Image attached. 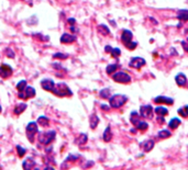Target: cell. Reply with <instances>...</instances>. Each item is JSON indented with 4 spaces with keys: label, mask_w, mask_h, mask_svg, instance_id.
<instances>
[{
    "label": "cell",
    "mask_w": 188,
    "mask_h": 170,
    "mask_svg": "<svg viewBox=\"0 0 188 170\" xmlns=\"http://www.w3.org/2000/svg\"><path fill=\"white\" fill-rule=\"evenodd\" d=\"M128 101V97L124 94H114V96L110 97L109 98V103L110 107L113 109H119L122 105H124Z\"/></svg>",
    "instance_id": "cell-1"
},
{
    "label": "cell",
    "mask_w": 188,
    "mask_h": 170,
    "mask_svg": "<svg viewBox=\"0 0 188 170\" xmlns=\"http://www.w3.org/2000/svg\"><path fill=\"white\" fill-rule=\"evenodd\" d=\"M52 92L58 97H70L73 94L70 88H68L65 83H62V82L55 83V87H54V89Z\"/></svg>",
    "instance_id": "cell-2"
},
{
    "label": "cell",
    "mask_w": 188,
    "mask_h": 170,
    "mask_svg": "<svg viewBox=\"0 0 188 170\" xmlns=\"http://www.w3.org/2000/svg\"><path fill=\"white\" fill-rule=\"evenodd\" d=\"M55 131H49V132H43V133H40L38 136V139L42 145H49L51 144L52 142L54 141L55 138Z\"/></svg>",
    "instance_id": "cell-3"
},
{
    "label": "cell",
    "mask_w": 188,
    "mask_h": 170,
    "mask_svg": "<svg viewBox=\"0 0 188 170\" xmlns=\"http://www.w3.org/2000/svg\"><path fill=\"white\" fill-rule=\"evenodd\" d=\"M112 79L119 83H129L131 81L130 75L124 72H116L114 74H112Z\"/></svg>",
    "instance_id": "cell-4"
},
{
    "label": "cell",
    "mask_w": 188,
    "mask_h": 170,
    "mask_svg": "<svg viewBox=\"0 0 188 170\" xmlns=\"http://www.w3.org/2000/svg\"><path fill=\"white\" fill-rule=\"evenodd\" d=\"M36 133H38V123H35V122H30L27 125V136L31 143L34 142V137H35Z\"/></svg>",
    "instance_id": "cell-5"
},
{
    "label": "cell",
    "mask_w": 188,
    "mask_h": 170,
    "mask_svg": "<svg viewBox=\"0 0 188 170\" xmlns=\"http://www.w3.org/2000/svg\"><path fill=\"white\" fill-rule=\"evenodd\" d=\"M153 113H154V110H153V108L150 104L142 105L140 108V115L142 118H144V119H152Z\"/></svg>",
    "instance_id": "cell-6"
},
{
    "label": "cell",
    "mask_w": 188,
    "mask_h": 170,
    "mask_svg": "<svg viewBox=\"0 0 188 170\" xmlns=\"http://www.w3.org/2000/svg\"><path fill=\"white\" fill-rule=\"evenodd\" d=\"M35 89L32 87H27L24 89V91L22 92H19V98L20 99H23V100H27V99H30V98H33L35 96Z\"/></svg>",
    "instance_id": "cell-7"
},
{
    "label": "cell",
    "mask_w": 188,
    "mask_h": 170,
    "mask_svg": "<svg viewBox=\"0 0 188 170\" xmlns=\"http://www.w3.org/2000/svg\"><path fill=\"white\" fill-rule=\"evenodd\" d=\"M146 64L145 59L142 58V57H133L132 59L130 61V67L132 68H135V69H140V68H142L144 65Z\"/></svg>",
    "instance_id": "cell-8"
},
{
    "label": "cell",
    "mask_w": 188,
    "mask_h": 170,
    "mask_svg": "<svg viewBox=\"0 0 188 170\" xmlns=\"http://www.w3.org/2000/svg\"><path fill=\"white\" fill-rule=\"evenodd\" d=\"M41 87L44 90H46V91L52 92L54 87H55V82H54L52 79H43V80L41 81Z\"/></svg>",
    "instance_id": "cell-9"
},
{
    "label": "cell",
    "mask_w": 188,
    "mask_h": 170,
    "mask_svg": "<svg viewBox=\"0 0 188 170\" xmlns=\"http://www.w3.org/2000/svg\"><path fill=\"white\" fill-rule=\"evenodd\" d=\"M12 74V68L10 67L9 65H6V64H3V65L0 66V77H3V78H8V77H10Z\"/></svg>",
    "instance_id": "cell-10"
},
{
    "label": "cell",
    "mask_w": 188,
    "mask_h": 170,
    "mask_svg": "<svg viewBox=\"0 0 188 170\" xmlns=\"http://www.w3.org/2000/svg\"><path fill=\"white\" fill-rule=\"evenodd\" d=\"M132 38H133L132 32L129 31V30H123L122 34H121V41L123 42V44L124 45L129 44L130 42H132Z\"/></svg>",
    "instance_id": "cell-11"
},
{
    "label": "cell",
    "mask_w": 188,
    "mask_h": 170,
    "mask_svg": "<svg viewBox=\"0 0 188 170\" xmlns=\"http://www.w3.org/2000/svg\"><path fill=\"white\" fill-rule=\"evenodd\" d=\"M154 102L155 103H162V104H168V105H172L174 103V100L172 98H168V97H163V96H159L154 99Z\"/></svg>",
    "instance_id": "cell-12"
},
{
    "label": "cell",
    "mask_w": 188,
    "mask_h": 170,
    "mask_svg": "<svg viewBox=\"0 0 188 170\" xmlns=\"http://www.w3.org/2000/svg\"><path fill=\"white\" fill-rule=\"evenodd\" d=\"M34 166H35V161L33 160V158L29 157L22 162V168L23 170H32L34 169Z\"/></svg>",
    "instance_id": "cell-13"
},
{
    "label": "cell",
    "mask_w": 188,
    "mask_h": 170,
    "mask_svg": "<svg viewBox=\"0 0 188 170\" xmlns=\"http://www.w3.org/2000/svg\"><path fill=\"white\" fill-rule=\"evenodd\" d=\"M76 41V36L75 35H70V34H63L62 36H60V42L64 43V44H70V43H73Z\"/></svg>",
    "instance_id": "cell-14"
},
{
    "label": "cell",
    "mask_w": 188,
    "mask_h": 170,
    "mask_svg": "<svg viewBox=\"0 0 188 170\" xmlns=\"http://www.w3.org/2000/svg\"><path fill=\"white\" fill-rule=\"evenodd\" d=\"M175 81L176 83L179 86V87H184V86L187 85V78L184 74H178L176 77H175Z\"/></svg>",
    "instance_id": "cell-15"
},
{
    "label": "cell",
    "mask_w": 188,
    "mask_h": 170,
    "mask_svg": "<svg viewBox=\"0 0 188 170\" xmlns=\"http://www.w3.org/2000/svg\"><path fill=\"white\" fill-rule=\"evenodd\" d=\"M142 148H143V150L145 152H151V150L154 148V141L149 139V141H146V142H143V144H142Z\"/></svg>",
    "instance_id": "cell-16"
},
{
    "label": "cell",
    "mask_w": 188,
    "mask_h": 170,
    "mask_svg": "<svg viewBox=\"0 0 188 170\" xmlns=\"http://www.w3.org/2000/svg\"><path fill=\"white\" fill-rule=\"evenodd\" d=\"M140 118H141V115H140L137 111L131 112V114H130V122L135 126L140 121H141V120H140Z\"/></svg>",
    "instance_id": "cell-17"
},
{
    "label": "cell",
    "mask_w": 188,
    "mask_h": 170,
    "mask_svg": "<svg viewBox=\"0 0 188 170\" xmlns=\"http://www.w3.org/2000/svg\"><path fill=\"white\" fill-rule=\"evenodd\" d=\"M154 112L157 114V117H165L168 114V110L165 107H156L154 109Z\"/></svg>",
    "instance_id": "cell-18"
},
{
    "label": "cell",
    "mask_w": 188,
    "mask_h": 170,
    "mask_svg": "<svg viewBox=\"0 0 188 170\" xmlns=\"http://www.w3.org/2000/svg\"><path fill=\"white\" fill-rule=\"evenodd\" d=\"M89 124H90V128L95 130L97 128V125L99 124V118L96 114H91L89 119Z\"/></svg>",
    "instance_id": "cell-19"
},
{
    "label": "cell",
    "mask_w": 188,
    "mask_h": 170,
    "mask_svg": "<svg viewBox=\"0 0 188 170\" xmlns=\"http://www.w3.org/2000/svg\"><path fill=\"white\" fill-rule=\"evenodd\" d=\"M179 125H180V120H179L178 118H173L170 121V123H168V128H170V130H176Z\"/></svg>",
    "instance_id": "cell-20"
},
{
    "label": "cell",
    "mask_w": 188,
    "mask_h": 170,
    "mask_svg": "<svg viewBox=\"0 0 188 170\" xmlns=\"http://www.w3.org/2000/svg\"><path fill=\"white\" fill-rule=\"evenodd\" d=\"M87 139H88L87 135L84 134V133H81V134H79V136L75 139V143H76L77 145H84V144L87 143Z\"/></svg>",
    "instance_id": "cell-21"
},
{
    "label": "cell",
    "mask_w": 188,
    "mask_h": 170,
    "mask_svg": "<svg viewBox=\"0 0 188 170\" xmlns=\"http://www.w3.org/2000/svg\"><path fill=\"white\" fill-rule=\"evenodd\" d=\"M102 138H103V141H105V142H110L112 139V132H111V128H110V126H108V128L105 130L103 135H102Z\"/></svg>",
    "instance_id": "cell-22"
},
{
    "label": "cell",
    "mask_w": 188,
    "mask_h": 170,
    "mask_svg": "<svg viewBox=\"0 0 188 170\" xmlns=\"http://www.w3.org/2000/svg\"><path fill=\"white\" fill-rule=\"evenodd\" d=\"M25 110H27V104H25V103H19V104L14 108V114L19 115L21 114L22 112H24Z\"/></svg>",
    "instance_id": "cell-23"
},
{
    "label": "cell",
    "mask_w": 188,
    "mask_h": 170,
    "mask_svg": "<svg viewBox=\"0 0 188 170\" xmlns=\"http://www.w3.org/2000/svg\"><path fill=\"white\" fill-rule=\"evenodd\" d=\"M97 30H98V32L101 34V35H109L110 34V30L108 27H106L105 24H100L98 25V28H97Z\"/></svg>",
    "instance_id": "cell-24"
},
{
    "label": "cell",
    "mask_w": 188,
    "mask_h": 170,
    "mask_svg": "<svg viewBox=\"0 0 188 170\" xmlns=\"http://www.w3.org/2000/svg\"><path fill=\"white\" fill-rule=\"evenodd\" d=\"M177 18L178 20L180 21H188V10L184 9V10H180L177 14Z\"/></svg>",
    "instance_id": "cell-25"
},
{
    "label": "cell",
    "mask_w": 188,
    "mask_h": 170,
    "mask_svg": "<svg viewBox=\"0 0 188 170\" xmlns=\"http://www.w3.org/2000/svg\"><path fill=\"white\" fill-rule=\"evenodd\" d=\"M135 128H137L139 131H142V132H144V131H146L149 128V124L146 123L145 121H140L139 123L135 125Z\"/></svg>",
    "instance_id": "cell-26"
},
{
    "label": "cell",
    "mask_w": 188,
    "mask_h": 170,
    "mask_svg": "<svg viewBox=\"0 0 188 170\" xmlns=\"http://www.w3.org/2000/svg\"><path fill=\"white\" fill-rule=\"evenodd\" d=\"M38 124H40L41 126H47L50 124V120L46 117L42 115V117H40L38 119Z\"/></svg>",
    "instance_id": "cell-27"
},
{
    "label": "cell",
    "mask_w": 188,
    "mask_h": 170,
    "mask_svg": "<svg viewBox=\"0 0 188 170\" xmlns=\"http://www.w3.org/2000/svg\"><path fill=\"white\" fill-rule=\"evenodd\" d=\"M170 132L168 130H162V131H159V134H157V136L159 137V138H168V137L170 136Z\"/></svg>",
    "instance_id": "cell-28"
},
{
    "label": "cell",
    "mask_w": 188,
    "mask_h": 170,
    "mask_svg": "<svg viewBox=\"0 0 188 170\" xmlns=\"http://www.w3.org/2000/svg\"><path fill=\"white\" fill-rule=\"evenodd\" d=\"M110 89H108V88H106V89H102L100 91V93H99V96L101 97L102 99H109L110 98Z\"/></svg>",
    "instance_id": "cell-29"
},
{
    "label": "cell",
    "mask_w": 188,
    "mask_h": 170,
    "mask_svg": "<svg viewBox=\"0 0 188 170\" xmlns=\"http://www.w3.org/2000/svg\"><path fill=\"white\" fill-rule=\"evenodd\" d=\"M118 69V65L117 64H113V65H109L107 67V69H106V72H107L108 75H112L116 72V70Z\"/></svg>",
    "instance_id": "cell-30"
},
{
    "label": "cell",
    "mask_w": 188,
    "mask_h": 170,
    "mask_svg": "<svg viewBox=\"0 0 188 170\" xmlns=\"http://www.w3.org/2000/svg\"><path fill=\"white\" fill-rule=\"evenodd\" d=\"M25 88H27V81H25V80H21L20 82L17 85V90H18L19 92L24 91Z\"/></svg>",
    "instance_id": "cell-31"
},
{
    "label": "cell",
    "mask_w": 188,
    "mask_h": 170,
    "mask_svg": "<svg viewBox=\"0 0 188 170\" xmlns=\"http://www.w3.org/2000/svg\"><path fill=\"white\" fill-rule=\"evenodd\" d=\"M16 148H17V152H18L19 157H23L25 155V152H27V149H25V148H23V147H21L20 145H18Z\"/></svg>",
    "instance_id": "cell-32"
},
{
    "label": "cell",
    "mask_w": 188,
    "mask_h": 170,
    "mask_svg": "<svg viewBox=\"0 0 188 170\" xmlns=\"http://www.w3.org/2000/svg\"><path fill=\"white\" fill-rule=\"evenodd\" d=\"M68 56L66 54H62V53H56L53 55V58H58V59H66Z\"/></svg>",
    "instance_id": "cell-33"
},
{
    "label": "cell",
    "mask_w": 188,
    "mask_h": 170,
    "mask_svg": "<svg viewBox=\"0 0 188 170\" xmlns=\"http://www.w3.org/2000/svg\"><path fill=\"white\" fill-rule=\"evenodd\" d=\"M110 54L112 55V57H119L120 56V54H121V51L119 48H112L111 49V52H110Z\"/></svg>",
    "instance_id": "cell-34"
},
{
    "label": "cell",
    "mask_w": 188,
    "mask_h": 170,
    "mask_svg": "<svg viewBox=\"0 0 188 170\" xmlns=\"http://www.w3.org/2000/svg\"><path fill=\"white\" fill-rule=\"evenodd\" d=\"M125 46H127V48H129V49H131V51H133V49H134L135 47L138 46V43L137 42H133V41H132V42H130L129 44L125 45Z\"/></svg>",
    "instance_id": "cell-35"
},
{
    "label": "cell",
    "mask_w": 188,
    "mask_h": 170,
    "mask_svg": "<svg viewBox=\"0 0 188 170\" xmlns=\"http://www.w3.org/2000/svg\"><path fill=\"white\" fill-rule=\"evenodd\" d=\"M6 54H7V56H8V57H10V58H13V57H14V53L12 52L11 48L6 49Z\"/></svg>",
    "instance_id": "cell-36"
},
{
    "label": "cell",
    "mask_w": 188,
    "mask_h": 170,
    "mask_svg": "<svg viewBox=\"0 0 188 170\" xmlns=\"http://www.w3.org/2000/svg\"><path fill=\"white\" fill-rule=\"evenodd\" d=\"M157 122H159V124H164V122H165V120H164V117H157Z\"/></svg>",
    "instance_id": "cell-37"
},
{
    "label": "cell",
    "mask_w": 188,
    "mask_h": 170,
    "mask_svg": "<svg viewBox=\"0 0 188 170\" xmlns=\"http://www.w3.org/2000/svg\"><path fill=\"white\" fill-rule=\"evenodd\" d=\"M181 45H183L184 49H185L186 52H188V43L187 42H181Z\"/></svg>",
    "instance_id": "cell-38"
},
{
    "label": "cell",
    "mask_w": 188,
    "mask_h": 170,
    "mask_svg": "<svg viewBox=\"0 0 188 170\" xmlns=\"http://www.w3.org/2000/svg\"><path fill=\"white\" fill-rule=\"evenodd\" d=\"M183 109H184V112H185L186 118H188V105H186V107H184Z\"/></svg>",
    "instance_id": "cell-39"
},
{
    "label": "cell",
    "mask_w": 188,
    "mask_h": 170,
    "mask_svg": "<svg viewBox=\"0 0 188 170\" xmlns=\"http://www.w3.org/2000/svg\"><path fill=\"white\" fill-rule=\"evenodd\" d=\"M101 109H102L103 111H109V107L106 104H101Z\"/></svg>",
    "instance_id": "cell-40"
},
{
    "label": "cell",
    "mask_w": 188,
    "mask_h": 170,
    "mask_svg": "<svg viewBox=\"0 0 188 170\" xmlns=\"http://www.w3.org/2000/svg\"><path fill=\"white\" fill-rule=\"evenodd\" d=\"M68 23L70 25H74L75 24V19H68Z\"/></svg>",
    "instance_id": "cell-41"
},
{
    "label": "cell",
    "mask_w": 188,
    "mask_h": 170,
    "mask_svg": "<svg viewBox=\"0 0 188 170\" xmlns=\"http://www.w3.org/2000/svg\"><path fill=\"white\" fill-rule=\"evenodd\" d=\"M111 49H112V47H111V46H106L105 51L107 52V53H110V52H111Z\"/></svg>",
    "instance_id": "cell-42"
},
{
    "label": "cell",
    "mask_w": 188,
    "mask_h": 170,
    "mask_svg": "<svg viewBox=\"0 0 188 170\" xmlns=\"http://www.w3.org/2000/svg\"><path fill=\"white\" fill-rule=\"evenodd\" d=\"M70 30H72V32H77V31H76V29H75L74 25H70Z\"/></svg>",
    "instance_id": "cell-43"
},
{
    "label": "cell",
    "mask_w": 188,
    "mask_h": 170,
    "mask_svg": "<svg viewBox=\"0 0 188 170\" xmlns=\"http://www.w3.org/2000/svg\"><path fill=\"white\" fill-rule=\"evenodd\" d=\"M44 170H55V169H54L53 167H46V168H45Z\"/></svg>",
    "instance_id": "cell-44"
},
{
    "label": "cell",
    "mask_w": 188,
    "mask_h": 170,
    "mask_svg": "<svg viewBox=\"0 0 188 170\" xmlns=\"http://www.w3.org/2000/svg\"><path fill=\"white\" fill-rule=\"evenodd\" d=\"M1 111H3V109H1V105H0V112H1Z\"/></svg>",
    "instance_id": "cell-45"
},
{
    "label": "cell",
    "mask_w": 188,
    "mask_h": 170,
    "mask_svg": "<svg viewBox=\"0 0 188 170\" xmlns=\"http://www.w3.org/2000/svg\"><path fill=\"white\" fill-rule=\"evenodd\" d=\"M187 32H188V29H187Z\"/></svg>",
    "instance_id": "cell-46"
},
{
    "label": "cell",
    "mask_w": 188,
    "mask_h": 170,
    "mask_svg": "<svg viewBox=\"0 0 188 170\" xmlns=\"http://www.w3.org/2000/svg\"><path fill=\"white\" fill-rule=\"evenodd\" d=\"M187 86H188V83H187Z\"/></svg>",
    "instance_id": "cell-47"
},
{
    "label": "cell",
    "mask_w": 188,
    "mask_h": 170,
    "mask_svg": "<svg viewBox=\"0 0 188 170\" xmlns=\"http://www.w3.org/2000/svg\"><path fill=\"white\" fill-rule=\"evenodd\" d=\"M187 40H188V38H187Z\"/></svg>",
    "instance_id": "cell-48"
}]
</instances>
